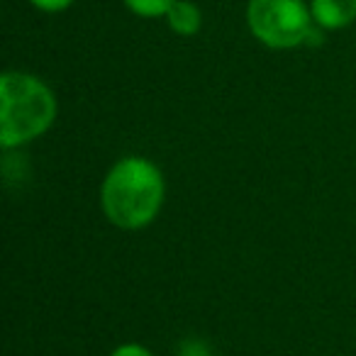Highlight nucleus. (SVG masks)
Masks as SVG:
<instances>
[{"label": "nucleus", "instance_id": "obj_3", "mask_svg": "<svg viewBox=\"0 0 356 356\" xmlns=\"http://www.w3.org/2000/svg\"><path fill=\"white\" fill-rule=\"evenodd\" d=\"M244 22L249 35L271 51L307 47L317 30L310 0H247Z\"/></svg>", "mask_w": 356, "mask_h": 356}, {"label": "nucleus", "instance_id": "obj_1", "mask_svg": "<svg viewBox=\"0 0 356 356\" xmlns=\"http://www.w3.org/2000/svg\"><path fill=\"white\" fill-rule=\"evenodd\" d=\"M166 200V178L147 156L129 154L108 168L100 184V208L113 227L139 232L156 222Z\"/></svg>", "mask_w": 356, "mask_h": 356}, {"label": "nucleus", "instance_id": "obj_9", "mask_svg": "<svg viewBox=\"0 0 356 356\" xmlns=\"http://www.w3.org/2000/svg\"><path fill=\"white\" fill-rule=\"evenodd\" d=\"M178 356H213V354H210V349L200 339H188L181 344Z\"/></svg>", "mask_w": 356, "mask_h": 356}, {"label": "nucleus", "instance_id": "obj_6", "mask_svg": "<svg viewBox=\"0 0 356 356\" xmlns=\"http://www.w3.org/2000/svg\"><path fill=\"white\" fill-rule=\"evenodd\" d=\"M173 3L176 0H122L124 10L139 20H163Z\"/></svg>", "mask_w": 356, "mask_h": 356}, {"label": "nucleus", "instance_id": "obj_4", "mask_svg": "<svg viewBox=\"0 0 356 356\" xmlns=\"http://www.w3.org/2000/svg\"><path fill=\"white\" fill-rule=\"evenodd\" d=\"M310 13L322 32H341L356 22V0H310Z\"/></svg>", "mask_w": 356, "mask_h": 356}, {"label": "nucleus", "instance_id": "obj_5", "mask_svg": "<svg viewBox=\"0 0 356 356\" xmlns=\"http://www.w3.org/2000/svg\"><path fill=\"white\" fill-rule=\"evenodd\" d=\"M163 22L176 37L188 40V37H195L203 30V10L193 0H176L171 10L166 13V17H163Z\"/></svg>", "mask_w": 356, "mask_h": 356}, {"label": "nucleus", "instance_id": "obj_2", "mask_svg": "<svg viewBox=\"0 0 356 356\" xmlns=\"http://www.w3.org/2000/svg\"><path fill=\"white\" fill-rule=\"evenodd\" d=\"M59 118V100L44 79L8 69L0 76V147L20 149L44 137Z\"/></svg>", "mask_w": 356, "mask_h": 356}, {"label": "nucleus", "instance_id": "obj_8", "mask_svg": "<svg viewBox=\"0 0 356 356\" xmlns=\"http://www.w3.org/2000/svg\"><path fill=\"white\" fill-rule=\"evenodd\" d=\"M110 356H154L152 349H147L144 344H137V341H124V344L115 346L110 351Z\"/></svg>", "mask_w": 356, "mask_h": 356}, {"label": "nucleus", "instance_id": "obj_7", "mask_svg": "<svg viewBox=\"0 0 356 356\" xmlns=\"http://www.w3.org/2000/svg\"><path fill=\"white\" fill-rule=\"evenodd\" d=\"M35 10L44 13V15H59V13H66L76 0H27Z\"/></svg>", "mask_w": 356, "mask_h": 356}]
</instances>
